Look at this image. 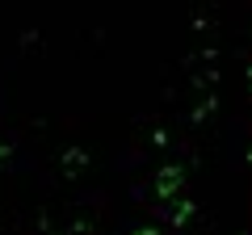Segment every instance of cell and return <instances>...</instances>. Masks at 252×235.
<instances>
[{
	"label": "cell",
	"instance_id": "2",
	"mask_svg": "<svg viewBox=\"0 0 252 235\" xmlns=\"http://www.w3.org/2000/svg\"><path fill=\"white\" fill-rule=\"evenodd\" d=\"M84 164H89V155H84V151H76V147H72L67 155H63V168H67V172H80Z\"/></svg>",
	"mask_w": 252,
	"mask_h": 235
},
{
	"label": "cell",
	"instance_id": "1",
	"mask_svg": "<svg viewBox=\"0 0 252 235\" xmlns=\"http://www.w3.org/2000/svg\"><path fill=\"white\" fill-rule=\"evenodd\" d=\"M177 189H181V172L177 168H164L160 172V193H164V198H177Z\"/></svg>",
	"mask_w": 252,
	"mask_h": 235
},
{
	"label": "cell",
	"instance_id": "4",
	"mask_svg": "<svg viewBox=\"0 0 252 235\" xmlns=\"http://www.w3.org/2000/svg\"><path fill=\"white\" fill-rule=\"evenodd\" d=\"M248 80H252V67H248Z\"/></svg>",
	"mask_w": 252,
	"mask_h": 235
},
{
	"label": "cell",
	"instance_id": "3",
	"mask_svg": "<svg viewBox=\"0 0 252 235\" xmlns=\"http://www.w3.org/2000/svg\"><path fill=\"white\" fill-rule=\"evenodd\" d=\"M139 235H160V231H156V227H143V231H139Z\"/></svg>",
	"mask_w": 252,
	"mask_h": 235
}]
</instances>
